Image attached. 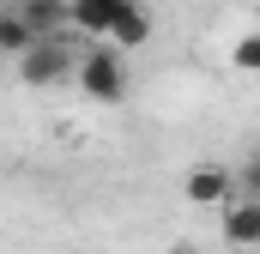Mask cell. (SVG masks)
I'll list each match as a JSON object with an SVG mask.
<instances>
[{
    "instance_id": "obj_1",
    "label": "cell",
    "mask_w": 260,
    "mask_h": 254,
    "mask_svg": "<svg viewBox=\"0 0 260 254\" xmlns=\"http://www.w3.org/2000/svg\"><path fill=\"white\" fill-rule=\"evenodd\" d=\"M73 79H79V91H85L91 103H121V97H127V61H121L109 43L91 49V55H79Z\"/></svg>"
},
{
    "instance_id": "obj_2",
    "label": "cell",
    "mask_w": 260,
    "mask_h": 254,
    "mask_svg": "<svg viewBox=\"0 0 260 254\" xmlns=\"http://www.w3.org/2000/svg\"><path fill=\"white\" fill-rule=\"evenodd\" d=\"M73 67H79V55L67 49L61 37H43V43H30L18 55V79L24 85H55V79H73Z\"/></svg>"
},
{
    "instance_id": "obj_3",
    "label": "cell",
    "mask_w": 260,
    "mask_h": 254,
    "mask_svg": "<svg viewBox=\"0 0 260 254\" xmlns=\"http://www.w3.org/2000/svg\"><path fill=\"white\" fill-rule=\"evenodd\" d=\"M127 0H61V24L85 30V37H109V24L121 18Z\"/></svg>"
},
{
    "instance_id": "obj_4",
    "label": "cell",
    "mask_w": 260,
    "mask_h": 254,
    "mask_svg": "<svg viewBox=\"0 0 260 254\" xmlns=\"http://www.w3.org/2000/svg\"><path fill=\"white\" fill-rule=\"evenodd\" d=\"M182 194H188L194 206H224V200L236 194V176H230L224 164H194L188 182H182Z\"/></svg>"
},
{
    "instance_id": "obj_5",
    "label": "cell",
    "mask_w": 260,
    "mask_h": 254,
    "mask_svg": "<svg viewBox=\"0 0 260 254\" xmlns=\"http://www.w3.org/2000/svg\"><path fill=\"white\" fill-rule=\"evenodd\" d=\"M224 242H230V248H254L260 242V200L254 194L224 200Z\"/></svg>"
},
{
    "instance_id": "obj_6",
    "label": "cell",
    "mask_w": 260,
    "mask_h": 254,
    "mask_svg": "<svg viewBox=\"0 0 260 254\" xmlns=\"http://www.w3.org/2000/svg\"><path fill=\"white\" fill-rule=\"evenodd\" d=\"M145 43H151V12H145V0H127L121 18L109 24V49L127 55V49H145Z\"/></svg>"
},
{
    "instance_id": "obj_7",
    "label": "cell",
    "mask_w": 260,
    "mask_h": 254,
    "mask_svg": "<svg viewBox=\"0 0 260 254\" xmlns=\"http://www.w3.org/2000/svg\"><path fill=\"white\" fill-rule=\"evenodd\" d=\"M30 43H43V37H30V24H24L18 12H0V55H12V61H18Z\"/></svg>"
},
{
    "instance_id": "obj_8",
    "label": "cell",
    "mask_w": 260,
    "mask_h": 254,
    "mask_svg": "<svg viewBox=\"0 0 260 254\" xmlns=\"http://www.w3.org/2000/svg\"><path fill=\"white\" fill-rule=\"evenodd\" d=\"M230 61H236V73H254V67H260V37H254V30L236 37V55H230Z\"/></svg>"
}]
</instances>
